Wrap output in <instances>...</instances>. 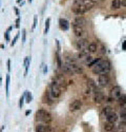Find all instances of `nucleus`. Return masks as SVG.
<instances>
[{
    "label": "nucleus",
    "mask_w": 126,
    "mask_h": 132,
    "mask_svg": "<svg viewBox=\"0 0 126 132\" xmlns=\"http://www.w3.org/2000/svg\"><path fill=\"white\" fill-rule=\"evenodd\" d=\"M24 100H25V94H23L22 96H21V98H20V101H19V108H20V109H22L23 104H24Z\"/></svg>",
    "instance_id": "bb28decb"
},
{
    "label": "nucleus",
    "mask_w": 126,
    "mask_h": 132,
    "mask_svg": "<svg viewBox=\"0 0 126 132\" xmlns=\"http://www.w3.org/2000/svg\"><path fill=\"white\" fill-rule=\"evenodd\" d=\"M74 23L77 24V25H80V26H84L86 24V20H85V18H83L82 16H78V17L75 18Z\"/></svg>",
    "instance_id": "dca6fc26"
},
{
    "label": "nucleus",
    "mask_w": 126,
    "mask_h": 132,
    "mask_svg": "<svg viewBox=\"0 0 126 132\" xmlns=\"http://www.w3.org/2000/svg\"><path fill=\"white\" fill-rule=\"evenodd\" d=\"M37 21H38V16L35 15L34 16V23H33V26H32V30H35V27L37 25Z\"/></svg>",
    "instance_id": "c85d7f7f"
},
{
    "label": "nucleus",
    "mask_w": 126,
    "mask_h": 132,
    "mask_svg": "<svg viewBox=\"0 0 126 132\" xmlns=\"http://www.w3.org/2000/svg\"><path fill=\"white\" fill-rule=\"evenodd\" d=\"M82 107V101L80 99H75L72 104L71 106H69V109H71V111H78L80 110Z\"/></svg>",
    "instance_id": "9b49d317"
},
{
    "label": "nucleus",
    "mask_w": 126,
    "mask_h": 132,
    "mask_svg": "<svg viewBox=\"0 0 126 132\" xmlns=\"http://www.w3.org/2000/svg\"><path fill=\"white\" fill-rule=\"evenodd\" d=\"M59 26L62 31H68L71 25H69L68 20H66L65 18H60L59 19Z\"/></svg>",
    "instance_id": "9d476101"
},
{
    "label": "nucleus",
    "mask_w": 126,
    "mask_h": 132,
    "mask_svg": "<svg viewBox=\"0 0 126 132\" xmlns=\"http://www.w3.org/2000/svg\"><path fill=\"white\" fill-rule=\"evenodd\" d=\"M8 70H9V72L11 71V60L10 59L8 60Z\"/></svg>",
    "instance_id": "72a5a7b5"
},
{
    "label": "nucleus",
    "mask_w": 126,
    "mask_h": 132,
    "mask_svg": "<svg viewBox=\"0 0 126 132\" xmlns=\"http://www.w3.org/2000/svg\"><path fill=\"white\" fill-rule=\"evenodd\" d=\"M51 95L54 98H58V97L61 96V88L57 81L53 82L51 85Z\"/></svg>",
    "instance_id": "20e7f679"
},
{
    "label": "nucleus",
    "mask_w": 126,
    "mask_h": 132,
    "mask_svg": "<svg viewBox=\"0 0 126 132\" xmlns=\"http://www.w3.org/2000/svg\"><path fill=\"white\" fill-rule=\"evenodd\" d=\"M9 87H10V75H6L5 78V91H6V96H9Z\"/></svg>",
    "instance_id": "412c9836"
},
{
    "label": "nucleus",
    "mask_w": 126,
    "mask_h": 132,
    "mask_svg": "<svg viewBox=\"0 0 126 132\" xmlns=\"http://www.w3.org/2000/svg\"><path fill=\"white\" fill-rule=\"evenodd\" d=\"M72 26H73V31H74V33H75V35H76L77 37H80V38L84 37V35H85V29H84V26L77 25V24H75V23H73Z\"/></svg>",
    "instance_id": "39448f33"
},
{
    "label": "nucleus",
    "mask_w": 126,
    "mask_h": 132,
    "mask_svg": "<svg viewBox=\"0 0 126 132\" xmlns=\"http://www.w3.org/2000/svg\"><path fill=\"white\" fill-rule=\"evenodd\" d=\"M123 50H126V40L124 41V43H123Z\"/></svg>",
    "instance_id": "4c0bfd02"
},
{
    "label": "nucleus",
    "mask_w": 126,
    "mask_h": 132,
    "mask_svg": "<svg viewBox=\"0 0 126 132\" xmlns=\"http://www.w3.org/2000/svg\"><path fill=\"white\" fill-rule=\"evenodd\" d=\"M24 94H25V101L26 102H31L32 101V99H33V96H32V93L30 92V91H25L24 92Z\"/></svg>",
    "instance_id": "4be33fe9"
},
{
    "label": "nucleus",
    "mask_w": 126,
    "mask_h": 132,
    "mask_svg": "<svg viewBox=\"0 0 126 132\" xmlns=\"http://www.w3.org/2000/svg\"><path fill=\"white\" fill-rule=\"evenodd\" d=\"M21 1H22V0H17V2H18V3H20Z\"/></svg>",
    "instance_id": "ea45409f"
},
{
    "label": "nucleus",
    "mask_w": 126,
    "mask_h": 132,
    "mask_svg": "<svg viewBox=\"0 0 126 132\" xmlns=\"http://www.w3.org/2000/svg\"><path fill=\"white\" fill-rule=\"evenodd\" d=\"M72 10H73V12L76 14V15H78V16L83 15V14H85L88 11L82 3H74Z\"/></svg>",
    "instance_id": "7ed1b4c3"
},
{
    "label": "nucleus",
    "mask_w": 126,
    "mask_h": 132,
    "mask_svg": "<svg viewBox=\"0 0 126 132\" xmlns=\"http://www.w3.org/2000/svg\"><path fill=\"white\" fill-rule=\"evenodd\" d=\"M110 94H111V97L114 99H118L119 97L122 95V88L120 86H115L110 91Z\"/></svg>",
    "instance_id": "423d86ee"
},
{
    "label": "nucleus",
    "mask_w": 126,
    "mask_h": 132,
    "mask_svg": "<svg viewBox=\"0 0 126 132\" xmlns=\"http://www.w3.org/2000/svg\"><path fill=\"white\" fill-rule=\"evenodd\" d=\"M36 132H48L50 130V126H47V125H44V124H39L36 126Z\"/></svg>",
    "instance_id": "4468645a"
},
{
    "label": "nucleus",
    "mask_w": 126,
    "mask_h": 132,
    "mask_svg": "<svg viewBox=\"0 0 126 132\" xmlns=\"http://www.w3.org/2000/svg\"><path fill=\"white\" fill-rule=\"evenodd\" d=\"M31 61H32V57L31 56H26L24 58V62H23V66L25 68V71H24V76L27 75V72H29V68L31 65Z\"/></svg>",
    "instance_id": "2eb2a0df"
},
{
    "label": "nucleus",
    "mask_w": 126,
    "mask_h": 132,
    "mask_svg": "<svg viewBox=\"0 0 126 132\" xmlns=\"http://www.w3.org/2000/svg\"><path fill=\"white\" fill-rule=\"evenodd\" d=\"M25 40H26V31L22 30V43L25 42Z\"/></svg>",
    "instance_id": "c756f323"
},
{
    "label": "nucleus",
    "mask_w": 126,
    "mask_h": 132,
    "mask_svg": "<svg viewBox=\"0 0 126 132\" xmlns=\"http://www.w3.org/2000/svg\"><path fill=\"white\" fill-rule=\"evenodd\" d=\"M15 12H16V15L19 17V15H20V14H19V10H18L17 8H15Z\"/></svg>",
    "instance_id": "f704fd0d"
},
{
    "label": "nucleus",
    "mask_w": 126,
    "mask_h": 132,
    "mask_svg": "<svg viewBox=\"0 0 126 132\" xmlns=\"http://www.w3.org/2000/svg\"><path fill=\"white\" fill-rule=\"evenodd\" d=\"M16 27H20V17L16 19Z\"/></svg>",
    "instance_id": "2f4dec72"
},
{
    "label": "nucleus",
    "mask_w": 126,
    "mask_h": 132,
    "mask_svg": "<svg viewBox=\"0 0 126 132\" xmlns=\"http://www.w3.org/2000/svg\"><path fill=\"white\" fill-rule=\"evenodd\" d=\"M29 3H32V0H29Z\"/></svg>",
    "instance_id": "79ce46f5"
},
{
    "label": "nucleus",
    "mask_w": 126,
    "mask_h": 132,
    "mask_svg": "<svg viewBox=\"0 0 126 132\" xmlns=\"http://www.w3.org/2000/svg\"><path fill=\"white\" fill-rule=\"evenodd\" d=\"M12 29H13V27L10 26L9 29H8V31L5 32V39H6V41H10V32L12 31Z\"/></svg>",
    "instance_id": "cd10ccee"
},
{
    "label": "nucleus",
    "mask_w": 126,
    "mask_h": 132,
    "mask_svg": "<svg viewBox=\"0 0 126 132\" xmlns=\"http://www.w3.org/2000/svg\"><path fill=\"white\" fill-rule=\"evenodd\" d=\"M120 117H121V120L126 123V108H123L121 110V112H120Z\"/></svg>",
    "instance_id": "b1692460"
},
{
    "label": "nucleus",
    "mask_w": 126,
    "mask_h": 132,
    "mask_svg": "<svg viewBox=\"0 0 126 132\" xmlns=\"http://www.w3.org/2000/svg\"><path fill=\"white\" fill-rule=\"evenodd\" d=\"M19 38V34H17V35L15 36V37H14V39H13V41H12V42H11V46L13 47V46H15V43H16V41H17V39Z\"/></svg>",
    "instance_id": "7c9ffc66"
},
{
    "label": "nucleus",
    "mask_w": 126,
    "mask_h": 132,
    "mask_svg": "<svg viewBox=\"0 0 126 132\" xmlns=\"http://www.w3.org/2000/svg\"><path fill=\"white\" fill-rule=\"evenodd\" d=\"M56 59H57V66H58V68H61L62 67V62H61V57H60V55H59V52L56 53Z\"/></svg>",
    "instance_id": "a878e982"
},
{
    "label": "nucleus",
    "mask_w": 126,
    "mask_h": 132,
    "mask_svg": "<svg viewBox=\"0 0 126 132\" xmlns=\"http://www.w3.org/2000/svg\"><path fill=\"white\" fill-rule=\"evenodd\" d=\"M103 128H104V130L106 131V132H114V131L116 130V125H115L114 123H109V122H107V123L104 124Z\"/></svg>",
    "instance_id": "ddd939ff"
},
{
    "label": "nucleus",
    "mask_w": 126,
    "mask_h": 132,
    "mask_svg": "<svg viewBox=\"0 0 126 132\" xmlns=\"http://www.w3.org/2000/svg\"><path fill=\"white\" fill-rule=\"evenodd\" d=\"M104 100V94L100 91V90L96 89L94 91V101L96 102H102Z\"/></svg>",
    "instance_id": "1a4fd4ad"
},
{
    "label": "nucleus",
    "mask_w": 126,
    "mask_h": 132,
    "mask_svg": "<svg viewBox=\"0 0 126 132\" xmlns=\"http://www.w3.org/2000/svg\"><path fill=\"white\" fill-rule=\"evenodd\" d=\"M97 50H98V45L96 42H90L87 47V51L89 53H95L97 52Z\"/></svg>",
    "instance_id": "a211bd4d"
},
{
    "label": "nucleus",
    "mask_w": 126,
    "mask_h": 132,
    "mask_svg": "<svg viewBox=\"0 0 126 132\" xmlns=\"http://www.w3.org/2000/svg\"><path fill=\"white\" fill-rule=\"evenodd\" d=\"M61 69L63 70V72L66 73V74H71V75H74V74H75L74 69L72 68V66L69 65V64H64V65H62Z\"/></svg>",
    "instance_id": "f8f14e48"
},
{
    "label": "nucleus",
    "mask_w": 126,
    "mask_h": 132,
    "mask_svg": "<svg viewBox=\"0 0 126 132\" xmlns=\"http://www.w3.org/2000/svg\"><path fill=\"white\" fill-rule=\"evenodd\" d=\"M46 72H47V66L43 65V74H46Z\"/></svg>",
    "instance_id": "473e14b6"
},
{
    "label": "nucleus",
    "mask_w": 126,
    "mask_h": 132,
    "mask_svg": "<svg viewBox=\"0 0 126 132\" xmlns=\"http://www.w3.org/2000/svg\"><path fill=\"white\" fill-rule=\"evenodd\" d=\"M111 69V64L109 60H101L95 68L93 69V72L98 75H103V74H107Z\"/></svg>",
    "instance_id": "f257e3e1"
},
{
    "label": "nucleus",
    "mask_w": 126,
    "mask_h": 132,
    "mask_svg": "<svg viewBox=\"0 0 126 132\" xmlns=\"http://www.w3.org/2000/svg\"><path fill=\"white\" fill-rule=\"evenodd\" d=\"M106 120H107V122H109V123H116L117 121H118V115H117V113H115L114 111L111 113H109L107 116H106Z\"/></svg>",
    "instance_id": "f3484780"
},
{
    "label": "nucleus",
    "mask_w": 126,
    "mask_h": 132,
    "mask_svg": "<svg viewBox=\"0 0 126 132\" xmlns=\"http://www.w3.org/2000/svg\"><path fill=\"white\" fill-rule=\"evenodd\" d=\"M31 112H32L31 110H26V112H25V115H29V114H31Z\"/></svg>",
    "instance_id": "e433bc0d"
},
{
    "label": "nucleus",
    "mask_w": 126,
    "mask_h": 132,
    "mask_svg": "<svg viewBox=\"0 0 126 132\" xmlns=\"http://www.w3.org/2000/svg\"><path fill=\"white\" fill-rule=\"evenodd\" d=\"M0 3H1V2H0Z\"/></svg>",
    "instance_id": "37998d69"
},
{
    "label": "nucleus",
    "mask_w": 126,
    "mask_h": 132,
    "mask_svg": "<svg viewBox=\"0 0 126 132\" xmlns=\"http://www.w3.org/2000/svg\"><path fill=\"white\" fill-rule=\"evenodd\" d=\"M109 77L107 74H103V75H99V78H98V82L101 87H106L109 84Z\"/></svg>",
    "instance_id": "6e6552de"
},
{
    "label": "nucleus",
    "mask_w": 126,
    "mask_h": 132,
    "mask_svg": "<svg viewBox=\"0 0 126 132\" xmlns=\"http://www.w3.org/2000/svg\"><path fill=\"white\" fill-rule=\"evenodd\" d=\"M121 4H122L123 6H126V0H122V1H121Z\"/></svg>",
    "instance_id": "c9c22d12"
},
{
    "label": "nucleus",
    "mask_w": 126,
    "mask_h": 132,
    "mask_svg": "<svg viewBox=\"0 0 126 132\" xmlns=\"http://www.w3.org/2000/svg\"><path fill=\"white\" fill-rule=\"evenodd\" d=\"M117 100L119 101V104H120V105H125V104H126V95H125V94H122Z\"/></svg>",
    "instance_id": "5701e85b"
},
{
    "label": "nucleus",
    "mask_w": 126,
    "mask_h": 132,
    "mask_svg": "<svg viewBox=\"0 0 126 132\" xmlns=\"http://www.w3.org/2000/svg\"><path fill=\"white\" fill-rule=\"evenodd\" d=\"M113 112V109H111V107H109V106H107V107H104L103 108V110H102V113L105 115V116H107L109 113H111Z\"/></svg>",
    "instance_id": "aec40b11"
},
{
    "label": "nucleus",
    "mask_w": 126,
    "mask_h": 132,
    "mask_svg": "<svg viewBox=\"0 0 126 132\" xmlns=\"http://www.w3.org/2000/svg\"><path fill=\"white\" fill-rule=\"evenodd\" d=\"M76 47H77V49H78L79 51L85 50V49H87V47H88V41L86 39H84V38H80L76 42Z\"/></svg>",
    "instance_id": "0eeeda50"
},
{
    "label": "nucleus",
    "mask_w": 126,
    "mask_h": 132,
    "mask_svg": "<svg viewBox=\"0 0 126 132\" xmlns=\"http://www.w3.org/2000/svg\"><path fill=\"white\" fill-rule=\"evenodd\" d=\"M50 23H51V18H47L45 21V29H44V34L48 33V30H50Z\"/></svg>",
    "instance_id": "393cba45"
},
{
    "label": "nucleus",
    "mask_w": 126,
    "mask_h": 132,
    "mask_svg": "<svg viewBox=\"0 0 126 132\" xmlns=\"http://www.w3.org/2000/svg\"><path fill=\"white\" fill-rule=\"evenodd\" d=\"M121 0H113V2H111V9H114V10H118V9H120V6H121Z\"/></svg>",
    "instance_id": "6ab92c4d"
},
{
    "label": "nucleus",
    "mask_w": 126,
    "mask_h": 132,
    "mask_svg": "<svg viewBox=\"0 0 126 132\" xmlns=\"http://www.w3.org/2000/svg\"><path fill=\"white\" fill-rule=\"evenodd\" d=\"M36 120L39 122H43L45 124H50L53 119H52L51 113H48L46 110L39 109L36 112Z\"/></svg>",
    "instance_id": "f03ea898"
},
{
    "label": "nucleus",
    "mask_w": 126,
    "mask_h": 132,
    "mask_svg": "<svg viewBox=\"0 0 126 132\" xmlns=\"http://www.w3.org/2000/svg\"><path fill=\"white\" fill-rule=\"evenodd\" d=\"M120 132H126V131H125L124 129H123V130H122V131H120Z\"/></svg>",
    "instance_id": "a19ab883"
},
{
    "label": "nucleus",
    "mask_w": 126,
    "mask_h": 132,
    "mask_svg": "<svg viewBox=\"0 0 126 132\" xmlns=\"http://www.w3.org/2000/svg\"><path fill=\"white\" fill-rule=\"evenodd\" d=\"M1 80H2V78H1V76H0V86H1Z\"/></svg>",
    "instance_id": "58836bf2"
}]
</instances>
